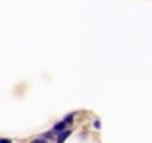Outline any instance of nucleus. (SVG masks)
I'll list each match as a JSON object with an SVG mask.
<instances>
[{
  "instance_id": "4",
  "label": "nucleus",
  "mask_w": 152,
  "mask_h": 143,
  "mask_svg": "<svg viewBox=\"0 0 152 143\" xmlns=\"http://www.w3.org/2000/svg\"><path fill=\"white\" fill-rule=\"evenodd\" d=\"M40 137H42V139H45V140H49V139H52V137H54V133H52V131H48V133H45V134H42Z\"/></svg>"
},
{
  "instance_id": "1",
  "label": "nucleus",
  "mask_w": 152,
  "mask_h": 143,
  "mask_svg": "<svg viewBox=\"0 0 152 143\" xmlns=\"http://www.w3.org/2000/svg\"><path fill=\"white\" fill-rule=\"evenodd\" d=\"M72 133H73V130H67V128L63 130V131H60V133L57 134V143H64L69 136H72Z\"/></svg>"
},
{
  "instance_id": "2",
  "label": "nucleus",
  "mask_w": 152,
  "mask_h": 143,
  "mask_svg": "<svg viewBox=\"0 0 152 143\" xmlns=\"http://www.w3.org/2000/svg\"><path fill=\"white\" fill-rule=\"evenodd\" d=\"M66 128H67V124L64 122V121H60V122H57V124H55V125L52 127V130H51V131H52L54 134H58L60 131L66 130Z\"/></svg>"
},
{
  "instance_id": "7",
  "label": "nucleus",
  "mask_w": 152,
  "mask_h": 143,
  "mask_svg": "<svg viewBox=\"0 0 152 143\" xmlns=\"http://www.w3.org/2000/svg\"><path fill=\"white\" fill-rule=\"evenodd\" d=\"M0 143H12L11 139H0Z\"/></svg>"
},
{
  "instance_id": "3",
  "label": "nucleus",
  "mask_w": 152,
  "mask_h": 143,
  "mask_svg": "<svg viewBox=\"0 0 152 143\" xmlns=\"http://www.w3.org/2000/svg\"><path fill=\"white\" fill-rule=\"evenodd\" d=\"M75 115H76V112H72L70 115H66V116H64V119H63V121L66 122V124H70V122L73 121V118H75Z\"/></svg>"
},
{
  "instance_id": "5",
  "label": "nucleus",
  "mask_w": 152,
  "mask_h": 143,
  "mask_svg": "<svg viewBox=\"0 0 152 143\" xmlns=\"http://www.w3.org/2000/svg\"><path fill=\"white\" fill-rule=\"evenodd\" d=\"M31 143H48V140H45V139L39 137V139H34V140H31Z\"/></svg>"
},
{
  "instance_id": "6",
  "label": "nucleus",
  "mask_w": 152,
  "mask_h": 143,
  "mask_svg": "<svg viewBox=\"0 0 152 143\" xmlns=\"http://www.w3.org/2000/svg\"><path fill=\"white\" fill-rule=\"evenodd\" d=\"M93 125H94V128H96V130H100V127H101V122L98 121V119H96Z\"/></svg>"
}]
</instances>
